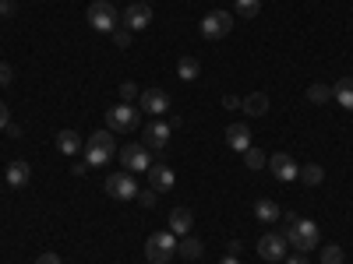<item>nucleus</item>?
Wrapping results in <instances>:
<instances>
[{"label": "nucleus", "mask_w": 353, "mask_h": 264, "mask_svg": "<svg viewBox=\"0 0 353 264\" xmlns=\"http://www.w3.org/2000/svg\"><path fill=\"white\" fill-rule=\"evenodd\" d=\"M321 264H343V247H336V243H329L325 250H321V257H318Z\"/></svg>", "instance_id": "cd10ccee"}, {"label": "nucleus", "mask_w": 353, "mask_h": 264, "mask_svg": "<svg viewBox=\"0 0 353 264\" xmlns=\"http://www.w3.org/2000/svg\"><path fill=\"white\" fill-rule=\"evenodd\" d=\"M145 4H149V0H145Z\"/></svg>", "instance_id": "58836bf2"}, {"label": "nucleus", "mask_w": 353, "mask_h": 264, "mask_svg": "<svg viewBox=\"0 0 353 264\" xmlns=\"http://www.w3.org/2000/svg\"><path fill=\"white\" fill-rule=\"evenodd\" d=\"M297 180H304L307 187H318L321 180H325V169H321L318 162H307V166H301V176Z\"/></svg>", "instance_id": "5701e85b"}, {"label": "nucleus", "mask_w": 353, "mask_h": 264, "mask_svg": "<svg viewBox=\"0 0 353 264\" xmlns=\"http://www.w3.org/2000/svg\"><path fill=\"white\" fill-rule=\"evenodd\" d=\"M241 109H248L251 116H265V113H269V96H265V92H254V96L244 99Z\"/></svg>", "instance_id": "4be33fe9"}, {"label": "nucleus", "mask_w": 353, "mask_h": 264, "mask_svg": "<svg viewBox=\"0 0 353 264\" xmlns=\"http://www.w3.org/2000/svg\"><path fill=\"white\" fill-rule=\"evenodd\" d=\"M176 254H184V257H188V261H194V257H198V254H201V243H198V240H194V236H184V240H181V243H176Z\"/></svg>", "instance_id": "393cba45"}, {"label": "nucleus", "mask_w": 353, "mask_h": 264, "mask_svg": "<svg viewBox=\"0 0 353 264\" xmlns=\"http://www.w3.org/2000/svg\"><path fill=\"white\" fill-rule=\"evenodd\" d=\"M134 127H138V106L121 102V106H110L106 109V131L124 134V131H134Z\"/></svg>", "instance_id": "7ed1b4c3"}, {"label": "nucleus", "mask_w": 353, "mask_h": 264, "mask_svg": "<svg viewBox=\"0 0 353 264\" xmlns=\"http://www.w3.org/2000/svg\"><path fill=\"white\" fill-rule=\"evenodd\" d=\"M173 254H176V236L173 232H152L149 243H145V257H149V264H166Z\"/></svg>", "instance_id": "39448f33"}, {"label": "nucleus", "mask_w": 353, "mask_h": 264, "mask_svg": "<svg viewBox=\"0 0 353 264\" xmlns=\"http://www.w3.org/2000/svg\"><path fill=\"white\" fill-rule=\"evenodd\" d=\"M283 236H286V243L297 250V254L318 250V226H314L311 219H301V215L286 212V215H283Z\"/></svg>", "instance_id": "f257e3e1"}, {"label": "nucleus", "mask_w": 353, "mask_h": 264, "mask_svg": "<svg viewBox=\"0 0 353 264\" xmlns=\"http://www.w3.org/2000/svg\"><path fill=\"white\" fill-rule=\"evenodd\" d=\"M117 8H113V0H92L88 4V25L96 28V32H113L117 28Z\"/></svg>", "instance_id": "423d86ee"}, {"label": "nucleus", "mask_w": 353, "mask_h": 264, "mask_svg": "<svg viewBox=\"0 0 353 264\" xmlns=\"http://www.w3.org/2000/svg\"><path fill=\"white\" fill-rule=\"evenodd\" d=\"M121 166L128 169V173H149V148L145 144H124L121 148Z\"/></svg>", "instance_id": "1a4fd4ad"}, {"label": "nucleus", "mask_w": 353, "mask_h": 264, "mask_svg": "<svg viewBox=\"0 0 353 264\" xmlns=\"http://www.w3.org/2000/svg\"><path fill=\"white\" fill-rule=\"evenodd\" d=\"M226 144L233 152H248L251 148V127L248 124H230L226 127Z\"/></svg>", "instance_id": "2eb2a0df"}, {"label": "nucleus", "mask_w": 353, "mask_h": 264, "mask_svg": "<svg viewBox=\"0 0 353 264\" xmlns=\"http://www.w3.org/2000/svg\"><path fill=\"white\" fill-rule=\"evenodd\" d=\"M8 124H11V109L0 102V131H8Z\"/></svg>", "instance_id": "473e14b6"}, {"label": "nucleus", "mask_w": 353, "mask_h": 264, "mask_svg": "<svg viewBox=\"0 0 353 264\" xmlns=\"http://www.w3.org/2000/svg\"><path fill=\"white\" fill-rule=\"evenodd\" d=\"M233 11H237V18H254L261 11V0H233Z\"/></svg>", "instance_id": "b1692460"}, {"label": "nucleus", "mask_w": 353, "mask_h": 264, "mask_svg": "<svg viewBox=\"0 0 353 264\" xmlns=\"http://www.w3.org/2000/svg\"><path fill=\"white\" fill-rule=\"evenodd\" d=\"M170 134H173V124L170 120H156L149 124V131H145V148H152V152H163L166 144H170Z\"/></svg>", "instance_id": "9d476101"}, {"label": "nucleus", "mask_w": 353, "mask_h": 264, "mask_svg": "<svg viewBox=\"0 0 353 264\" xmlns=\"http://www.w3.org/2000/svg\"><path fill=\"white\" fill-rule=\"evenodd\" d=\"M286 250H290V243H286V236L283 232H265V236H258V257L261 261H286Z\"/></svg>", "instance_id": "6e6552de"}, {"label": "nucleus", "mask_w": 353, "mask_h": 264, "mask_svg": "<svg viewBox=\"0 0 353 264\" xmlns=\"http://www.w3.org/2000/svg\"><path fill=\"white\" fill-rule=\"evenodd\" d=\"M223 106H226V109H241V106H244V99H237V96H226V99H223Z\"/></svg>", "instance_id": "72a5a7b5"}, {"label": "nucleus", "mask_w": 353, "mask_h": 264, "mask_svg": "<svg viewBox=\"0 0 353 264\" xmlns=\"http://www.w3.org/2000/svg\"><path fill=\"white\" fill-rule=\"evenodd\" d=\"M110 36H113V43L121 46V50H128V46H131V28H124V25H117Z\"/></svg>", "instance_id": "c85d7f7f"}, {"label": "nucleus", "mask_w": 353, "mask_h": 264, "mask_svg": "<svg viewBox=\"0 0 353 264\" xmlns=\"http://www.w3.org/2000/svg\"><path fill=\"white\" fill-rule=\"evenodd\" d=\"M36 264H61V257H57V254H39Z\"/></svg>", "instance_id": "c9c22d12"}, {"label": "nucleus", "mask_w": 353, "mask_h": 264, "mask_svg": "<svg viewBox=\"0 0 353 264\" xmlns=\"http://www.w3.org/2000/svg\"><path fill=\"white\" fill-rule=\"evenodd\" d=\"M286 264H307V254H286Z\"/></svg>", "instance_id": "f704fd0d"}, {"label": "nucleus", "mask_w": 353, "mask_h": 264, "mask_svg": "<svg viewBox=\"0 0 353 264\" xmlns=\"http://www.w3.org/2000/svg\"><path fill=\"white\" fill-rule=\"evenodd\" d=\"M113 155H117V138H113V131L88 134V141H85V162H88V166L99 169V166L113 162Z\"/></svg>", "instance_id": "f03ea898"}, {"label": "nucleus", "mask_w": 353, "mask_h": 264, "mask_svg": "<svg viewBox=\"0 0 353 264\" xmlns=\"http://www.w3.org/2000/svg\"><path fill=\"white\" fill-rule=\"evenodd\" d=\"M152 25V8L149 4H131L124 11V28H131V32H141V28Z\"/></svg>", "instance_id": "ddd939ff"}, {"label": "nucleus", "mask_w": 353, "mask_h": 264, "mask_svg": "<svg viewBox=\"0 0 353 264\" xmlns=\"http://www.w3.org/2000/svg\"><path fill=\"white\" fill-rule=\"evenodd\" d=\"M191 226H194V219H191L188 208H173L170 212V232H173V236H188Z\"/></svg>", "instance_id": "f3484780"}, {"label": "nucleus", "mask_w": 353, "mask_h": 264, "mask_svg": "<svg viewBox=\"0 0 353 264\" xmlns=\"http://www.w3.org/2000/svg\"><path fill=\"white\" fill-rule=\"evenodd\" d=\"M244 166H248V169H254V173H258V169H261V166H269V159H265V155H261V152H258V148H254V144H251V148H248V152H244Z\"/></svg>", "instance_id": "a878e982"}, {"label": "nucleus", "mask_w": 353, "mask_h": 264, "mask_svg": "<svg viewBox=\"0 0 353 264\" xmlns=\"http://www.w3.org/2000/svg\"><path fill=\"white\" fill-rule=\"evenodd\" d=\"M78 148H81V138L74 131H61V134H57V152H61V155H74Z\"/></svg>", "instance_id": "412c9836"}, {"label": "nucleus", "mask_w": 353, "mask_h": 264, "mask_svg": "<svg viewBox=\"0 0 353 264\" xmlns=\"http://www.w3.org/2000/svg\"><path fill=\"white\" fill-rule=\"evenodd\" d=\"M0 14H14V0H0Z\"/></svg>", "instance_id": "e433bc0d"}, {"label": "nucleus", "mask_w": 353, "mask_h": 264, "mask_svg": "<svg viewBox=\"0 0 353 264\" xmlns=\"http://www.w3.org/2000/svg\"><path fill=\"white\" fill-rule=\"evenodd\" d=\"M156 197H159V194L149 187V190H138V197H134V201L141 204V208H156Z\"/></svg>", "instance_id": "c756f323"}, {"label": "nucleus", "mask_w": 353, "mask_h": 264, "mask_svg": "<svg viewBox=\"0 0 353 264\" xmlns=\"http://www.w3.org/2000/svg\"><path fill=\"white\" fill-rule=\"evenodd\" d=\"M138 96H141V92H138V85H131V81L121 85V99H124V102H131V99H138Z\"/></svg>", "instance_id": "7c9ffc66"}, {"label": "nucleus", "mask_w": 353, "mask_h": 264, "mask_svg": "<svg viewBox=\"0 0 353 264\" xmlns=\"http://www.w3.org/2000/svg\"><path fill=\"white\" fill-rule=\"evenodd\" d=\"M138 190H141V187L134 184V173H128V169L106 176V194H110L113 201H134Z\"/></svg>", "instance_id": "20e7f679"}, {"label": "nucleus", "mask_w": 353, "mask_h": 264, "mask_svg": "<svg viewBox=\"0 0 353 264\" xmlns=\"http://www.w3.org/2000/svg\"><path fill=\"white\" fill-rule=\"evenodd\" d=\"M138 106L145 109V113H166L170 109V96L163 92V88H145V92L138 96Z\"/></svg>", "instance_id": "f8f14e48"}, {"label": "nucleus", "mask_w": 353, "mask_h": 264, "mask_svg": "<svg viewBox=\"0 0 353 264\" xmlns=\"http://www.w3.org/2000/svg\"><path fill=\"white\" fill-rule=\"evenodd\" d=\"M332 99H336L339 106L353 109V78H339V81L332 85Z\"/></svg>", "instance_id": "6ab92c4d"}, {"label": "nucleus", "mask_w": 353, "mask_h": 264, "mask_svg": "<svg viewBox=\"0 0 353 264\" xmlns=\"http://www.w3.org/2000/svg\"><path fill=\"white\" fill-rule=\"evenodd\" d=\"M254 215H258L261 222H279V219H283L279 204H276V201H269V197H258V201H254Z\"/></svg>", "instance_id": "a211bd4d"}, {"label": "nucleus", "mask_w": 353, "mask_h": 264, "mask_svg": "<svg viewBox=\"0 0 353 264\" xmlns=\"http://www.w3.org/2000/svg\"><path fill=\"white\" fill-rule=\"evenodd\" d=\"M269 169H272V176H276V180H283V184H293V180L301 176V166L293 162L286 152L272 155V159H269Z\"/></svg>", "instance_id": "9b49d317"}, {"label": "nucleus", "mask_w": 353, "mask_h": 264, "mask_svg": "<svg viewBox=\"0 0 353 264\" xmlns=\"http://www.w3.org/2000/svg\"><path fill=\"white\" fill-rule=\"evenodd\" d=\"M307 99H311V102H329V99H332V88H329V85H311V88H307Z\"/></svg>", "instance_id": "bb28decb"}, {"label": "nucleus", "mask_w": 353, "mask_h": 264, "mask_svg": "<svg viewBox=\"0 0 353 264\" xmlns=\"http://www.w3.org/2000/svg\"><path fill=\"white\" fill-rule=\"evenodd\" d=\"M173 184H176V176H173V169L170 166H163V162H152L149 166V187L159 194V190H173Z\"/></svg>", "instance_id": "4468645a"}, {"label": "nucleus", "mask_w": 353, "mask_h": 264, "mask_svg": "<svg viewBox=\"0 0 353 264\" xmlns=\"http://www.w3.org/2000/svg\"><path fill=\"white\" fill-rule=\"evenodd\" d=\"M198 74H201V64L194 56H181V60H176V78L181 81H198Z\"/></svg>", "instance_id": "aec40b11"}, {"label": "nucleus", "mask_w": 353, "mask_h": 264, "mask_svg": "<svg viewBox=\"0 0 353 264\" xmlns=\"http://www.w3.org/2000/svg\"><path fill=\"white\" fill-rule=\"evenodd\" d=\"M14 81V71H11V64H0V88L4 85H11Z\"/></svg>", "instance_id": "2f4dec72"}, {"label": "nucleus", "mask_w": 353, "mask_h": 264, "mask_svg": "<svg viewBox=\"0 0 353 264\" xmlns=\"http://www.w3.org/2000/svg\"><path fill=\"white\" fill-rule=\"evenodd\" d=\"M28 180H32V169H28V162H21V159H14L11 166H8V187H14V190H21Z\"/></svg>", "instance_id": "dca6fc26"}, {"label": "nucleus", "mask_w": 353, "mask_h": 264, "mask_svg": "<svg viewBox=\"0 0 353 264\" xmlns=\"http://www.w3.org/2000/svg\"><path fill=\"white\" fill-rule=\"evenodd\" d=\"M198 32H201L205 39H223V36H230V32H233V14H230V11H209V14L201 18Z\"/></svg>", "instance_id": "0eeeda50"}, {"label": "nucleus", "mask_w": 353, "mask_h": 264, "mask_svg": "<svg viewBox=\"0 0 353 264\" xmlns=\"http://www.w3.org/2000/svg\"><path fill=\"white\" fill-rule=\"evenodd\" d=\"M219 264H241V261H237V254H226V257H223Z\"/></svg>", "instance_id": "4c0bfd02"}]
</instances>
